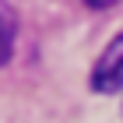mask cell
Masks as SVG:
<instances>
[{"mask_svg": "<svg viewBox=\"0 0 123 123\" xmlns=\"http://www.w3.org/2000/svg\"><path fill=\"white\" fill-rule=\"evenodd\" d=\"M92 88L95 92H120L123 88V32L102 49V56L92 70Z\"/></svg>", "mask_w": 123, "mask_h": 123, "instance_id": "6da1fadb", "label": "cell"}, {"mask_svg": "<svg viewBox=\"0 0 123 123\" xmlns=\"http://www.w3.org/2000/svg\"><path fill=\"white\" fill-rule=\"evenodd\" d=\"M14 39H18V14L11 11L7 0H0V67L14 53Z\"/></svg>", "mask_w": 123, "mask_h": 123, "instance_id": "7a4b0ae2", "label": "cell"}, {"mask_svg": "<svg viewBox=\"0 0 123 123\" xmlns=\"http://www.w3.org/2000/svg\"><path fill=\"white\" fill-rule=\"evenodd\" d=\"M85 4H88L92 11H105V7H116L120 0H85Z\"/></svg>", "mask_w": 123, "mask_h": 123, "instance_id": "3957f363", "label": "cell"}]
</instances>
